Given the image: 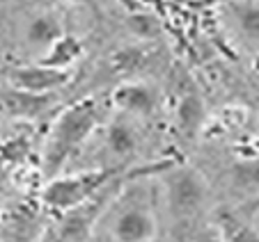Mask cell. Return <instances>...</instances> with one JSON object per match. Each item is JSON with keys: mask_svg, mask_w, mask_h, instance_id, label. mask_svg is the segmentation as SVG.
<instances>
[{"mask_svg": "<svg viewBox=\"0 0 259 242\" xmlns=\"http://www.w3.org/2000/svg\"><path fill=\"white\" fill-rule=\"evenodd\" d=\"M170 165L172 162H158L147 169H138L128 178L126 188H117L97 224L110 242H156L161 228L156 199L142 180L149 174H163Z\"/></svg>", "mask_w": 259, "mask_h": 242, "instance_id": "cell-1", "label": "cell"}, {"mask_svg": "<svg viewBox=\"0 0 259 242\" xmlns=\"http://www.w3.org/2000/svg\"><path fill=\"white\" fill-rule=\"evenodd\" d=\"M103 119H106V110L101 107V103L97 98L80 101L60 112L53 124V131H51L44 153L46 174L51 178H55L62 171L69 158L76 155V151L94 135L97 126H101Z\"/></svg>", "mask_w": 259, "mask_h": 242, "instance_id": "cell-2", "label": "cell"}, {"mask_svg": "<svg viewBox=\"0 0 259 242\" xmlns=\"http://www.w3.org/2000/svg\"><path fill=\"white\" fill-rule=\"evenodd\" d=\"M163 188H165V210L172 224L186 233L195 235V226L200 222L206 206L209 190L206 183L191 167L170 165L163 171Z\"/></svg>", "mask_w": 259, "mask_h": 242, "instance_id": "cell-3", "label": "cell"}, {"mask_svg": "<svg viewBox=\"0 0 259 242\" xmlns=\"http://www.w3.org/2000/svg\"><path fill=\"white\" fill-rule=\"evenodd\" d=\"M128 174L131 171L88 169L69 176H55V178L49 180V185L44 190V204L53 210H60V213H69V210L88 204L90 199L101 194L110 185L126 178Z\"/></svg>", "mask_w": 259, "mask_h": 242, "instance_id": "cell-4", "label": "cell"}, {"mask_svg": "<svg viewBox=\"0 0 259 242\" xmlns=\"http://www.w3.org/2000/svg\"><path fill=\"white\" fill-rule=\"evenodd\" d=\"M140 146H142V137L138 126L133 124V116L122 112L115 119H108L103 124V135H101L103 169L128 171V165L138 155Z\"/></svg>", "mask_w": 259, "mask_h": 242, "instance_id": "cell-5", "label": "cell"}, {"mask_svg": "<svg viewBox=\"0 0 259 242\" xmlns=\"http://www.w3.org/2000/svg\"><path fill=\"white\" fill-rule=\"evenodd\" d=\"M10 85L21 92H32V94H51L53 89L62 87L67 83L69 73L60 71V69H51L46 64L37 62L30 67H14L7 73Z\"/></svg>", "mask_w": 259, "mask_h": 242, "instance_id": "cell-6", "label": "cell"}, {"mask_svg": "<svg viewBox=\"0 0 259 242\" xmlns=\"http://www.w3.org/2000/svg\"><path fill=\"white\" fill-rule=\"evenodd\" d=\"M110 103L119 112L133 116V119H147V116H152L158 110L161 96H158V92L152 85L147 83H126L115 89Z\"/></svg>", "mask_w": 259, "mask_h": 242, "instance_id": "cell-7", "label": "cell"}, {"mask_svg": "<svg viewBox=\"0 0 259 242\" xmlns=\"http://www.w3.org/2000/svg\"><path fill=\"white\" fill-rule=\"evenodd\" d=\"M225 16L243 44L259 53V0H225Z\"/></svg>", "mask_w": 259, "mask_h": 242, "instance_id": "cell-8", "label": "cell"}, {"mask_svg": "<svg viewBox=\"0 0 259 242\" xmlns=\"http://www.w3.org/2000/svg\"><path fill=\"white\" fill-rule=\"evenodd\" d=\"M62 34H67L62 28V21L55 14H51V12L34 14L32 19L28 21V25H25V41H28L32 48L49 50Z\"/></svg>", "mask_w": 259, "mask_h": 242, "instance_id": "cell-9", "label": "cell"}, {"mask_svg": "<svg viewBox=\"0 0 259 242\" xmlns=\"http://www.w3.org/2000/svg\"><path fill=\"white\" fill-rule=\"evenodd\" d=\"M3 101H5V107L12 114L32 119V116H39L41 112H46V107L51 105V94H32L12 87Z\"/></svg>", "mask_w": 259, "mask_h": 242, "instance_id": "cell-10", "label": "cell"}, {"mask_svg": "<svg viewBox=\"0 0 259 242\" xmlns=\"http://www.w3.org/2000/svg\"><path fill=\"white\" fill-rule=\"evenodd\" d=\"M80 55H83V44H80V39L73 37V34H62V37L46 50L44 57H41L39 62L46 64V67H51V69L67 71Z\"/></svg>", "mask_w": 259, "mask_h": 242, "instance_id": "cell-11", "label": "cell"}, {"mask_svg": "<svg viewBox=\"0 0 259 242\" xmlns=\"http://www.w3.org/2000/svg\"><path fill=\"white\" fill-rule=\"evenodd\" d=\"M218 226L223 242H259V233L250 224H245L236 213H223Z\"/></svg>", "mask_w": 259, "mask_h": 242, "instance_id": "cell-12", "label": "cell"}, {"mask_svg": "<svg viewBox=\"0 0 259 242\" xmlns=\"http://www.w3.org/2000/svg\"><path fill=\"white\" fill-rule=\"evenodd\" d=\"M202 114H204V110H202V103L197 101V96L184 98L181 105H179V126H181V131L188 133V135L197 133V128L202 126Z\"/></svg>", "mask_w": 259, "mask_h": 242, "instance_id": "cell-13", "label": "cell"}, {"mask_svg": "<svg viewBox=\"0 0 259 242\" xmlns=\"http://www.w3.org/2000/svg\"><path fill=\"white\" fill-rule=\"evenodd\" d=\"M239 213H248V215L259 213V194H257V197H250L245 204H241L239 206Z\"/></svg>", "mask_w": 259, "mask_h": 242, "instance_id": "cell-14", "label": "cell"}, {"mask_svg": "<svg viewBox=\"0 0 259 242\" xmlns=\"http://www.w3.org/2000/svg\"><path fill=\"white\" fill-rule=\"evenodd\" d=\"M71 3H78V0H71Z\"/></svg>", "mask_w": 259, "mask_h": 242, "instance_id": "cell-15", "label": "cell"}]
</instances>
